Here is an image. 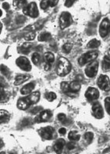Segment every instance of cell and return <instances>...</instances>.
Segmentation results:
<instances>
[{
  "instance_id": "cell-1",
  "label": "cell",
  "mask_w": 110,
  "mask_h": 154,
  "mask_svg": "<svg viewBox=\"0 0 110 154\" xmlns=\"http://www.w3.org/2000/svg\"><path fill=\"white\" fill-rule=\"evenodd\" d=\"M72 69V65L67 59L65 57H60L58 60L56 72L58 75L63 77L70 72Z\"/></svg>"
},
{
  "instance_id": "cell-2",
  "label": "cell",
  "mask_w": 110,
  "mask_h": 154,
  "mask_svg": "<svg viewBox=\"0 0 110 154\" xmlns=\"http://www.w3.org/2000/svg\"><path fill=\"white\" fill-rule=\"evenodd\" d=\"M23 11L25 15L33 18H36L38 17L39 14L37 5L35 2H31L28 5L25 6L23 8Z\"/></svg>"
},
{
  "instance_id": "cell-3",
  "label": "cell",
  "mask_w": 110,
  "mask_h": 154,
  "mask_svg": "<svg viewBox=\"0 0 110 154\" xmlns=\"http://www.w3.org/2000/svg\"><path fill=\"white\" fill-rule=\"evenodd\" d=\"M99 56V53L96 51H90L82 55L80 58L78 59V64L81 66H83L85 64L91 62L96 58Z\"/></svg>"
},
{
  "instance_id": "cell-4",
  "label": "cell",
  "mask_w": 110,
  "mask_h": 154,
  "mask_svg": "<svg viewBox=\"0 0 110 154\" xmlns=\"http://www.w3.org/2000/svg\"><path fill=\"white\" fill-rule=\"evenodd\" d=\"M72 15L68 12H62L60 17V27L61 29H64L72 25Z\"/></svg>"
},
{
  "instance_id": "cell-5",
  "label": "cell",
  "mask_w": 110,
  "mask_h": 154,
  "mask_svg": "<svg viewBox=\"0 0 110 154\" xmlns=\"http://www.w3.org/2000/svg\"><path fill=\"white\" fill-rule=\"evenodd\" d=\"M99 63L97 61H93L87 65L85 69V74L89 78H93L96 75L99 70Z\"/></svg>"
},
{
  "instance_id": "cell-6",
  "label": "cell",
  "mask_w": 110,
  "mask_h": 154,
  "mask_svg": "<svg viewBox=\"0 0 110 154\" xmlns=\"http://www.w3.org/2000/svg\"><path fill=\"white\" fill-rule=\"evenodd\" d=\"M97 84L102 91H108L110 90V81L107 75H101L97 81Z\"/></svg>"
},
{
  "instance_id": "cell-7",
  "label": "cell",
  "mask_w": 110,
  "mask_h": 154,
  "mask_svg": "<svg viewBox=\"0 0 110 154\" xmlns=\"http://www.w3.org/2000/svg\"><path fill=\"white\" fill-rule=\"evenodd\" d=\"M39 134L45 140H52L55 137L56 131L53 128L48 126L40 129Z\"/></svg>"
},
{
  "instance_id": "cell-8",
  "label": "cell",
  "mask_w": 110,
  "mask_h": 154,
  "mask_svg": "<svg viewBox=\"0 0 110 154\" xmlns=\"http://www.w3.org/2000/svg\"><path fill=\"white\" fill-rule=\"evenodd\" d=\"M16 64L18 67L26 72H29L32 69V66L28 59L23 56H21L17 59Z\"/></svg>"
},
{
  "instance_id": "cell-9",
  "label": "cell",
  "mask_w": 110,
  "mask_h": 154,
  "mask_svg": "<svg viewBox=\"0 0 110 154\" xmlns=\"http://www.w3.org/2000/svg\"><path fill=\"white\" fill-rule=\"evenodd\" d=\"M110 32V20L108 18H105L102 20L99 28L100 36L105 37Z\"/></svg>"
},
{
  "instance_id": "cell-10",
  "label": "cell",
  "mask_w": 110,
  "mask_h": 154,
  "mask_svg": "<svg viewBox=\"0 0 110 154\" xmlns=\"http://www.w3.org/2000/svg\"><path fill=\"white\" fill-rule=\"evenodd\" d=\"M92 114L97 119H101L104 116V112L102 105L99 103L93 104L92 108Z\"/></svg>"
},
{
  "instance_id": "cell-11",
  "label": "cell",
  "mask_w": 110,
  "mask_h": 154,
  "mask_svg": "<svg viewBox=\"0 0 110 154\" xmlns=\"http://www.w3.org/2000/svg\"><path fill=\"white\" fill-rule=\"evenodd\" d=\"M85 96L88 100H95L99 98V91L95 88L89 87L85 92Z\"/></svg>"
},
{
  "instance_id": "cell-12",
  "label": "cell",
  "mask_w": 110,
  "mask_h": 154,
  "mask_svg": "<svg viewBox=\"0 0 110 154\" xmlns=\"http://www.w3.org/2000/svg\"><path fill=\"white\" fill-rule=\"evenodd\" d=\"M52 116V112L49 110H45L40 112L37 116L35 121L37 122H44L48 121Z\"/></svg>"
},
{
  "instance_id": "cell-13",
  "label": "cell",
  "mask_w": 110,
  "mask_h": 154,
  "mask_svg": "<svg viewBox=\"0 0 110 154\" xmlns=\"http://www.w3.org/2000/svg\"><path fill=\"white\" fill-rule=\"evenodd\" d=\"M31 103L29 101L27 97L19 99L17 103V107L18 109L22 110H25L30 107Z\"/></svg>"
},
{
  "instance_id": "cell-14",
  "label": "cell",
  "mask_w": 110,
  "mask_h": 154,
  "mask_svg": "<svg viewBox=\"0 0 110 154\" xmlns=\"http://www.w3.org/2000/svg\"><path fill=\"white\" fill-rule=\"evenodd\" d=\"M65 144V141L64 139L62 138L58 139L53 146V149L55 152L57 154H61Z\"/></svg>"
},
{
  "instance_id": "cell-15",
  "label": "cell",
  "mask_w": 110,
  "mask_h": 154,
  "mask_svg": "<svg viewBox=\"0 0 110 154\" xmlns=\"http://www.w3.org/2000/svg\"><path fill=\"white\" fill-rule=\"evenodd\" d=\"M30 78V75L29 74H23L20 75H17L15 78V81L14 84L15 85H20L25 83L26 81L28 80Z\"/></svg>"
},
{
  "instance_id": "cell-16",
  "label": "cell",
  "mask_w": 110,
  "mask_h": 154,
  "mask_svg": "<svg viewBox=\"0 0 110 154\" xmlns=\"http://www.w3.org/2000/svg\"><path fill=\"white\" fill-rule=\"evenodd\" d=\"M40 94L38 91H35L30 94L27 98L31 105L35 104L38 102L40 99Z\"/></svg>"
},
{
  "instance_id": "cell-17",
  "label": "cell",
  "mask_w": 110,
  "mask_h": 154,
  "mask_svg": "<svg viewBox=\"0 0 110 154\" xmlns=\"http://www.w3.org/2000/svg\"><path fill=\"white\" fill-rule=\"evenodd\" d=\"M32 45L33 44L32 43H30V42L24 43L18 49L19 53H20L21 54H25V55L28 54L30 53L31 49L32 48Z\"/></svg>"
},
{
  "instance_id": "cell-18",
  "label": "cell",
  "mask_w": 110,
  "mask_h": 154,
  "mask_svg": "<svg viewBox=\"0 0 110 154\" xmlns=\"http://www.w3.org/2000/svg\"><path fill=\"white\" fill-rule=\"evenodd\" d=\"M102 66L103 72H110V58L108 56H105L103 57Z\"/></svg>"
},
{
  "instance_id": "cell-19",
  "label": "cell",
  "mask_w": 110,
  "mask_h": 154,
  "mask_svg": "<svg viewBox=\"0 0 110 154\" xmlns=\"http://www.w3.org/2000/svg\"><path fill=\"white\" fill-rule=\"evenodd\" d=\"M34 87H35V85L33 83H28L22 87V88L20 90V93L23 95H26L28 94H30L32 91H33Z\"/></svg>"
},
{
  "instance_id": "cell-20",
  "label": "cell",
  "mask_w": 110,
  "mask_h": 154,
  "mask_svg": "<svg viewBox=\"0 0 110 154\" xmlns=\"http://www.w3.org/2000/svg\"><path fill=\"white\" fill-rule=\"evenodd\" d=\"M10 114L7 111L1 110L0 113V121L1 124H5L8 122L10 119Z\"/></svg>"
},
{
  "instance_id": "cell-21",
  "label": "cell",
  "mask_w": 110,
  "mask_h": 154,
  "mask_svg": "<svg viewBox=\"0 0 110 154\" xmlns=\"http://www.w3.org/2000/svg\"><path fill=\"white\" fill-rule=\"evenodd\" d=\"M69 86L71 92H78L80 90L81 87L80 83L78 81H72L70 83V84H69Z\"/></svg>"
},
{
  "instance_id": "cell-22",
  "label": "cell",
  "mask_w": 110,
  "mask_h": 154,
  "mask_svg": "<svg viewBox=\"0 0 110 154\" xmlns=\"http://www.w3.org/2000/svg\"><path fill=\"white\" fill-rule=\"evenodd\" d=\"M52 39L51 34L49 32H44L39 34L38 37V40L40 42H48Z\"/></svg>"
},
{
  "instance_id": "cell-23",
  "label": "cell",
  "mask_w": 110,
  "mask_h": 154,
  "mask_svg": "<svg viewBox=\"0 0 110 154\" xmlns=\"http://www.w3.org/2000/svg\"><path fill=\"white\" fill-rule=\"evenodd\" d=\"M44 60L46 63L51 64L55 61V56L51 52H47L44 54Z\"/></svg>"
},
{
  "instance_id": "cell-24",
  "label": "cell",
  "mask_w": 110,
  "mask_h": 154,
  "mask_svg": "<svg viewBox=\"0 0 110 154\" xmlns=\"http://www.w3.org/2000/svg\"><path fill=\"white\" fill-rule=\"evenodd\" d=\"M68 137L70 141L74 142L79 140L80 139L81 135L78 133L77 131H72L69 133Z\"/></svg>"
},
{
  "instance_id": "cell-25",
  "label": "cell",
  "mask_w": 110,
  "mask_h": 154,
  "mask_svg": "<svg viewBox=\"0 0 110 154\" xmlns=\"http://www.w3.org/2000/svg\"><path fill=\"white\" fill-rule=\"evenodd\" d=\"M100 44H101V42L99 40L94 38L90 40V42L87 44V46L89 48L94 49V48H97L99 47Z\"/></svg>"
},
{
  "instance_id": "cell-26",
  "label": "cell",
  "mask_w": 110,
  "mask_h": 154,
  "mask_svg": "<svg viewBox=\"0 0 110 154\" xmlns=\"http://www.w3.org/2000/svg\"><path fill=\"white\" fill-rule=\"evenodd\" d=\"M33 124V122L31 119L27 117V118H24L23 119L21 122H20V127L22 128H25L30 126Z\"/></svg>"
},
{
  "instance_id": "cell-27",
  "label": "cell",
  "mask_w": 110,
  "mask_h": 154,
  "mask_svg": "<svg viewBox=\"0 0 110 154\" xmlns=\"http://www.w3.org/2000/svg\"><path fill=\"white\" fill-rule=\"evenodd\" d=\"M61 89L62 91L65 94H69L70 93V89L69 84L66 82H63L61 83Z\"/></svg>"
},
{
  "instance_id": "cell-28",
  "label": "cell",
  "mask_w": 110,
  "mask_h": 154,
  "mask_svg": "<svg viewBox=\"0 0 110 154\" xmlns=\"http://www.w3.org/2000/svg\"><path fill=\"white\" fill-rule=\"evenodd\" d=\"M72 45L70 43H66L62 46V51L65 54H69L72 50Z\"/></svg>"
},
{
  "instance_id": "cell-29",
  "label": "cell",
  "mask_w": 110,
  "mask_h": 154,
  "mask_svg": "<svg viewBox=\"0 0 110 154\" xmlns=\"http://www.w3.org/2000/svg\"><path fill=\"white\" fill-rule=\"evenodd\" d=\"M45 98L49 102H52L56 99L57 96L53 92H47L45 94Z\"/></svg>"
},
{
  "instance_id": "cell-30",
  "label": "cell",
  "mask_w": 110,
  "mask_h": 154,
  "mask_svg": "<svg viewBox=\"0 0 110 154\" xmlns=\"http://www.w3.org/2000/svg\"><path fill=\"white\" fill-rule=\"evenodd\" d=\"M31 60L33 63L35 65H38L40 61V56L37 53H34L32 56Z\"/></svg>"
},
{
  "instance_id": "cell-31",
  "label": "cell",
  "mask_w": 110,
  "mask_h": 154,
  "mask_svg": "<svg viewBox=\"0 0 110 154\" xmlns=\"http://www.w3.org/2000/svg\"><path fill=\"white\" fill-rule=\"evenodd\" d=\"M36 36V34L33 32H29L24 36V38L27 41H30L34 39Z\"/></svg>"
},
{
  "instance_id": "cell-32",
  "label": "cell",
  "mask_w": 110,
  "mask_h": 154,
  "mask_svg": "<svg viewBox=\"0 0 110 154\" xmlns=\"http://www.w3.org/2000/svg\"><path fill=\"white\" fill-rule=\"evenodd\" d=\"M105 106L107 113L110 116V97H107L105 100Z\"/></svg>"
},
{
  "instance_id": "cell-33",
  "label": "cell",
  "mask_w": 110,
  "mask_h": 154,
  "mask_svg": "<svg viewBox=\"0 0 110 154\" xmlns=\"http://www.w3.org/2000/svg\"><path fill=\"white\" fill-rule=\"evenodd\" d=\"M94 135L93 133L87 132L85 134V138L88 143H91L93 139Z\"/></svg>"
},
{
  "instance_id": "cell-34",
  "label": "cell",
  "mask_w": 110,
  "mask_h": 154,
  "mask_svg": "<svg viewBox=\"0 0 110 154\" xmlns=\"http://www.w3.org/2000/svg\"><path fill=\"white\" fill-rule=\"evenodd\" d=\"M49 6V3H48V1L47 0H44V1H41L40 2V7L42 9L45 10L46 9L48 8Z\"/></svg>"
},
{
  "instance_id": "cell-35",
  "label": "cell",
  "mask_w": 110,
  "mask_h": 154,
  "mask_svg": "<svg viewBox=\"0 0 110 154\" xmlns=\"http://www.w3.org/2000/svg\"><path fill=\"white\" fill-rule=\"evenodd\" d=\"M58 119L59 121L63 123V124H65L67 122L66 116L65 114L63 113H60L58 115Z\"/></svg>"
},
{
  "instance_id": "cell-36",
  "label": "cell",
  "mask_w": 110,
  "mask_h": 154,
  "mask_svg": "<svg viewBox=\"0 0 110 154\" xmlns=\"http://www.w3.org/2000/svg\"><path fill=\"white\" fill-rule=\"evenodd\" d=\"M1 71L2 74L6 76L8 75L9 74L8 69H7V67L6 66H4L3 64H2L1 66Z\"/></svg>"
},
{
  "instance_id": "cell-37",
  "label": "cell",
  "mask_w": 110,
  "mask_h": 154,
  "mask_svg": "<svg viewBox=\"0 0 110 154\" xmlns=\"http://www.w3.org/2000/svg\"><path fill=\"white\" fill-rule=\"evenodd\" d=\"M14 6H17V7H23L27 3L26 1H14Z\"/></svg>"
},
{
  "instance_id": "cell-38",
  "label": "cell",
  "mask_w": 110,
  "mask_h": 154,
  "mask_svg": "<svg viewBox=\"0 0 110 154\" xmlns=\"http://www.w3.org/2000/svg\"><path fill=\"white\" fill-rule=\"evenodd\" d=\"M7 94L5 91H4L3 88H1V102H3L5 100H6Z\"/></svg>"
},
{
  "instance_id": "cell-39",
  "label": "cell",
  "mask_w": 110,
  "mask_h": 154,
  "mask_svg": "<svg viewBox=\"0 0 110 154\" xmlns=\"http://www.w3.org/2000/svg\"><path fill=\"white\" fill-rule=\"evenodd\" d=\"M75 143L72 141L69 142L68 143V144L67 145V147L68 148L69 150H72V149H74L75 147Z\"/></svg>"
},
{
  "instance_id": "cell-40",
  "label": "cell",
  "mask_w": 110,
  "mask_h": 154,
  "mask_svg": "<svg viewBox=\"0 0 110 154\" xmlns=\"http://www.w3.org/2000/svg\"><path fill=\"white\" fill-rule=\"evenodd\" d=\"M42 109V108L41 107H36L31 111V113L32 114H36L39 112H40V111Z\"/></svg>"
},
{
  "instance_id": "cell-41",
  "label": "cell",
  "mask_w": 110,
  "mask_h": 154,
  "mask_svg": "<svg viewBox=\"0 0 110 154\" xmlns=\"http://www.w3.org/2000/svg\"><path fill=\"white\" fill-rule=\"evenodd\" d=\"M59 1L56 0V1H48V3H49V6L51 7H53L57 5V4L58 3Z\"/></svg>"
},
{
  "instance_id": "cell-42",
  "label": "cell",
  "mask_w": 110,
  "mask_h": 154,
  "mask_svg": "<svg viewBox=\"0 0 110 154\" xmlns=\"http://www.w3.org/2000/svg\"><path fill=\"white\" fill-rule=\"evenodd\" d=\"M74 2H75V1H66L64 5L66 7H70L73 5Z\"/></svg>"
},
{
  "instance_id": "cell-43",
  "label": "cell",
  "mask_w": 110,
  "mask_h": 154,
  "mask_svg": "<svg viewBox=\"0 0 110 154\" xmlns=\"http://www.w3.org/2000/svg\"><path fill=\"white\" fill-rule=\"evenodd\" d=\"M2 7L5 10H8L10 6H9V4L7 2H4L3 4H2Z\"/></svg>"
},
{
  "instance_id": "cell-44",
  "label": "cell",
  "mask_w": 110,
  "mask_h": 154,
  "mask_svg": "<svg viewBox=\"0 0 110 154\" xmlns=\"http://www.w3.org/2000/svg\"><path fill=\"white\" fill-rule=\"evenodd\" d=\"M59 133L61 135H65L66 133V130L64 128H62L59 130Z\"/></svg>"
},
{
  "instance_id": "cell-45",
  "label": "cell",
  "mask_w": 110,
  "mask_h": 154,
  "mask_svg": "<svg viewBox=\"0 0 110 154\" xmlns=\"http://www.w3.org/2000/svg\"><path fill=\"white\" fill-rule=\"evenodd\" d=\"M51 67H52V64H51L46 63L44 69L46 71H49L51 69Z\"/></svg>"
},
{
  "instance_id": "cell-46",
  "label": "cell",
  "mask_w": 110,
  "mask_h": 154,
  "mask_svg": "<svg viewBox=\"0 0 110 154\" xmlns=\"http://www.w3.org/2000/svg\"><path fill=\"white\" fill-rule=\"evenodd\" d=\"M103 154H110V147L105 149L103 152Z\"/></svg>"
},
{
  "instance_id": "cell-47",
  "label": "cell",
  "mask_w": 110,
  "mask_h": 154,
  "mask_svg": "<svg viewBox=\"0 0 110 154\" xmlns=\"http://www.w3.org/2000/svg\"><path fill=\"white\" fill-rule=\"evenodd\" d=\"M108 57H110V49L108 50Z\"/></svg>"
}]
</instances>
